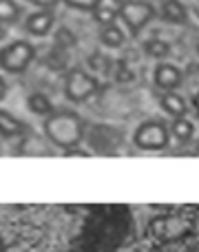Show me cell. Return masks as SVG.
I'll return each mask as SVG.
<instances>
[{"mask_svg":"<svg viewBox=\"0 0 199 252\" xmlns=\"http://www.w3.org/2000/svg\"><path fill=\"white\" fill-rule=\"evenodd\" d=\"M22 16V7L16 0H0V25H16Z\"/></svg>","mask_w":199,"mask_h":252,"instance_id":"cell-15","label":"cell"},{"mask_svg":"<svg viewBox=\"0 0 199 252\" xmlns=\"http://www.w3.org/2000/svg\"><path fill=\"white\" fill-rule=\"evenodd\" d=\"M53 25H56V16L51 9H38V11L29 13L25 20V31L35 38H44L47 33H51Z\"/></svg>","mask_w":199,"mask_h":252,"instance_id":"cell-8","label":"cell"},{"mask_svg":"<svg viewBox=\"0 0 199 252\" xmlns=\"http://www.w3.org/2000/svg\"><path fill=\"white\" fill-rule=\"evenodd\" d=\"M98 38H100V44H104L106 49H120L126 42V31L117 22H113V25H106L100 29Z\"/></svg>","mask_w":199,"mask_h":252,"instance_id":"cell-12","label":"cell"},{"mask_svg":"<svg viewBox=\"0 0 199 252\" xmlns=\"http://www.w3.org/2000/svg\"><path fill=\"white\" fill-rule=\"evenodd\" d=\"M65 4L75 11H93L102 4V0H65Z\"/></svg>","mask_w":199,"mask_h":252,"instance_id":"cell-18","label":"cell"},{"mask_svg":"<svg viewBox=\"0 0 199 252\" xmlns=\"http://www.w3.org/2000/svg\"><path fill=\"white\" fill-rule=\"evenodd\" d=\"M27 109L33 115H38V118H47L49 113L56 111V106H53L51 97H49L47 93L35 91V93H31V95H27Z\"/></svg>","mask_w":199,"mask_h":252,"instance_id":"cell-14","label":"cell"},{"mask_svg":"<svg viewBox=\"0 0 199 252\" xmlns=\"http://www.w3.org/2000/svg\"><path fill=\"white\" fill-rule=\"evenodd\" d=\"M115 11L131 35H139L157 18L155 4L148 0H120Z\"/></svg>","mask_w":199,"mask_h":252,"instance_id":"cell-3","label":"cell"},{"mask_svg":"<svg viewBox=\"0 0 199 252\" xmlns=\"http://www.w3.org/2000/svg\"><path fill=\"white\" fill-rule=\"evenodd\" d=\"M84 128H87V124H84L82 115L75 113L73 109H56L42 122L44 137L62 153L69 148H78L82 144Z\"/></svg>","mask_w":199,"mask_h":252,"instance_id":"cell-2","label":"cell"},{"mask_svg":"<svg viewBox=\"0 0 199 252\" xmlns=\"http://www.w3.org/2000/svg\"><path fill=\"white\" fill-rule=\"evenodd\" d=\"M168 133L173 135L177 142L188 144L195 137V122H193L191 118H186V115H184V118H175L168 126Z\"/></svg>","mask_w":199,"mask_h":252,"instance_id":"cell-13","label":"cell"},{"mask_svg":"<svg viewBox=\"0 0 199 252\" xmlns=\"http://www.w3.org/2000/svg\"><path fill=\"white\" fill-rule=\"evenodd\" d=\"M93 20L98 22L100 27H106V25H113V22L117 20V11L113 7H104V4H100L98 9H93Z\"/></svg>","mask_w":199,"mask_h":252,"instance_id":"cell-16","label":"cell"},{"mask_svg":"<svg viewBox=\"0 0 199 252\" xmlns=\"http://www.w3.org/2000/svg\"><path fill=\"white\" fill-rule=\"evenodd\" d=\"M133 144L137 148H142V151H164L170 144L168 124L160 118L144 120V122L135 128Z\"/></svg>","mask_w":199,"mask_h":252,"instance_id":"cell-6","label":"cell"},{"mask_svg":"<svg viewBox=\"0 0 199 252\" xmlns=\"http://www.w3.org/2000/svg\"><path fill=\"white\" fill-rule=\"evenodd\" d=\"M29 2L35 4L38 9H53L58 2H60V0H29Z\"/></svg>","mask_w":199,"mask_h":252,"instance_id":"cell-19","label":"cell"},{"mask_svg":"<svg viewBox=\"0 0 199 252\" xmlns=\"http://www.w3.org/2000/svg\"><path fill=\"white\" fill-rule=\"evenodd\" d=\"M31 133V126L27 122H22L20 118H16L13 113L0 109V137L11 139V137H20V135Z\"/></svg>","mask_w":199,"mask_h":252,"instance_id":"cell-9","label":"cell"},{"mask_svg":"<svg viewBox=\"0 0 199 252\" xmlns=\"http://www.w3.org/2000/svg\"><path fill=\"white\" fill-rule=\"evenodd\" d=\"M160 16L170 25H184L188 20V9L182 0H164L160 9Z\"/></svg>","mask_w":199,"mask_h":252,"instance_id":"cell-11","label":"cell"},{"mask_svg":"<svg viewBox=\"0 0 199 252\" xmlns=\"http://www.w3.org/2000/svg\"><path fill=\"white\" fill-rule=\"evenodd\" d=\"M100 91V82L96 75H91L89 71L73 66L66 71L65 75V97L71 104H82L89 102L93 95Z\"/></svg>","mask_w":199,"mask_h":252,"instance_id":"cell-5","label":"cell"},{"mask_svg":"<svg viewBox=\"0 0 199 252\" xmlns=\"http://www.w3.org/2000/svg\"><path fill=\"white\" fill-rule=\"evenodd\" d=\"M182 82H184V73L173 62H160L155 66V71H153V84L164 93L177 91L182 87Z\"/></svg>","mask_w":199,"mask_h":252,"instance_id":"cell-7","label":"cell"},{"mask_svg":"<svg viewBox=\"0 0 199 252\" xmlns=\"http://www.w3.org/2000/svg\"><path fill=\"white\" fill-rule=\"evenodd\" d=\"M133 228L126 204H0V252H120Z\"/></svg>","mask_w":199,"mask_h":252,"instance_id":"cell-1","label":"cell"},{"mask_svg":"<svg viewBox=\"0 0 199 252\" xmlns=\"http://www.w3.org/2000/svg\"><path fill=\"white\" fill-rule=\"evenodd\" d=\"M65 155L66 157H89V153L78 146V148H69V151H65Z\"/></svg>","mask_w":199,"mask_h":252,"instance_id":"cell-20","label":"cell"},{"mask_svg":"<svg viewBox=\"0 0 199 252\" xmlns=\"http://www.w3.org/2000/svg\"><path fill=\"white\" fill-rule=\"evenodd\" d=\"M160 106L170 120L175 118H184L188 113V104L177 91H170V93H162L160 95Z\"/></svg>","mask_w":199,"mask_h":252,"instance_id":"cell-10","label":"cell"},{"mask_svg":"<svg viewBox=\"0 0 199 252\" xmlns=\"http://www.w3.org/2000/svg\"><path fill=\"white\" fill-rule=\"evenodd\" d=\"M7 91H9V87H7V80H4L2 75H0V102H2L4 97H7Z\"/></svg>","mask_w":199,"mask_h":252,"instance_id":"cell-21","label":"cell"},{"mask_svg":"<svg viewBox=\"0 0 199 252\" xmlns=\"http://www.w3.org/2000/svg\"><path fill=\"white\" fill-rule=\"evenodd\" d=\"M144 49H146V53L153 58H164L170 53V47L166 42H162V40H148Z\"/></svg>","mask_w":199,"mask_h":252,"instance_id":"cell-17","label":"cell"},{"mask_svg":"<svg viewBox=\"0 0 199 252\" xmlns=\"http://www.w3.org/2000/svg\"><path fill=\"white\" fill-rule=\"evenodd\" d=\"M35 60V44L29 40H11L0 49V69L4 73L20 75Z\"/></svg>","mask_w":199,"mask_h":252,"instance_id":"cell-4","label":"cell"}]
</instances>
